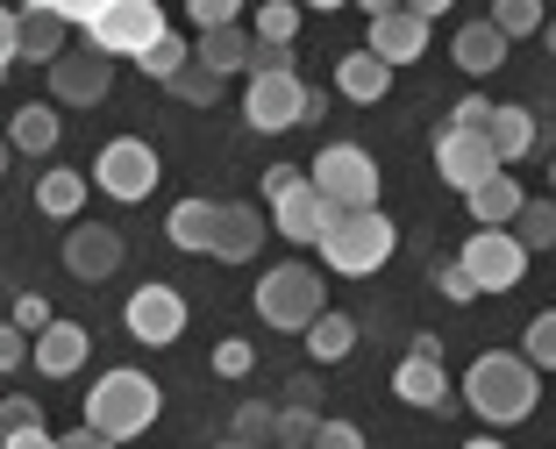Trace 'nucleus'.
<instances>
[{
  "label": "nucleus",
  "mask_w": 556,
  "mask_h": 449,
  "mask_svg": "<svg viewBox=\"0 0 556 449\" xmlns=\"http://www.w3.org/2000/svg\"><path fill=\"white\" fill-rule=\"evenodd\" d=\"M400 229L386 221V207H336L321 229V257L336 271H350V279H364V271H378L386 257H393Z\"/></svg>",
  "instance_id": "f03ea898"
},
{
  "label": "nucleus",
  "mask_w": 556,
  "mask_h": 449,
  "mask_svg": "<svg viewBox=\"0 0 556 449\" xmlns=\"http://www.w3.org/2000/svg\"><path fill=\"white\" fill-rule=\"evenodd\" d=\"M122 321H129V335L150 343V349L179 343V335H186V293H179V285H136L129 307H122Z\"/></svg>",
  "instance_id": "1a4fd4ad"
},
{
  "label": "nucleus",
  "mask_w": 556,
  "mask_h": 449,
  "mask_svg": "<svg viewBox=\"0 0 556 449\" xmlns=\"http://www.w3.org/2000/svg\"><path fill=\"white\" fill-rule=\"evenodd\" d=\"M314 428H321V399H286V407H271V442L278 449H307Z\"/></svg>",
  "instance_id": "a878e982"
},
{
  "label": "nucleus",
  "mask_w": 556,
  "mask_h": 449,
  "mask_svg": "<svg viewBox=\"0 0 556 449\" xmlns=\"http://www.w3.org/2000/svg\"><path fill=\"white\" fill-rule=\"evenodd\" d=\"M464 449H507V442H492V435H478V442H464Z\"/></svg>",
  "instance_id": "5fc2aeb1"
},
{
  "label": "nucleus",
  "mask_w": 556,
  "mask_h": 449,
  "mask_svg": "<svg viewBox=\"0 0 556 449\" xmlns=\"http://www.w3.org/2000/svg\"><path fill=\"white\" fill-rule=\"evenodd\" d=\"M193 57H200L207 72H222V79H229V72H243V65H250V36H243V22H229V29H200Z\"/></svg>",
  "instance_id": "393cba45"
},
{
  "label": "nucleus",
  "mask_w": 556,
  "mask_h": 449,
  "mask_svg": "<svg viewBox=\"0 0 556 449\" xmlns=\"http://www.w3.org/2000/svg\"><path fill=\"white\" fill-rule=\"evenodd\" d=\"M22 8H50V0H22Z\"/></svg>",
  "instance_id": "052dcab7"
},
{
  "label": "nucleus",
  "mask_w": 556,
  "mask_h": 449,
  "mask_svg": "<svg viewBox=\"0 0 556 449\" xmlns=\"http://www.w3.org/2000/svg\"><path fill=\"white\" fill-rule=\"evenodd\" d=\"M36 207H43V215H58V221H79L86 179H79V171H43V185H36Z\"/></svg>",
  "instance_id": "c85d7f7f"
},
{
  "label": "nucleus",
  "mask_w": 556,
  "mask_h": 449,
  "mask_svg": "<svg viewBox=\"0 0 556 449\" xmlns=\"http://www.w3.org/2000/svg\"><path fill=\"white\" fill-rule=\"evenodd\" d=\"M250 364H257V349H250L243 335H229V343L214 349V371H222V379H250Z\"/></svg>",
  "instance_id": "e433bc0d"
},
{
  "label": "nucleus",
  "mask_w": 556,
  "mask_h": 449,
  "mask_svg": "<svg viewBox=\"0 0 556 449\" xmlns=\"http://www.w3.org/2000/svg\"><path fill=\"white\" fill-rule=\"evenodd\" d=\"M93 179H100V193H115V200H143L150 185H157V150L136 143V136H122V143L100 150Z\"/></svg>",
  "instance_id": "9d476101"
},
{
  "label": "nucleus",
  "mask_w": 556,
  "mask_h": 449,
  "mask_svg": "<svg viewBox=\"0 0 556 449\" xmlns=\"http://www.w3.org/2000/svg\"><path fill=\"white\" fill-rule=\"evenodd\" d=\"M307 185L328 207H378V165H371V150H357V143H328L307 165Z\"/></svg>",
  "instance_id": "20e7f679"
},
{
  "label": "nucleus",
  "mask_w": 556,
  "mask_h": 449,
  "mask_svg": "<svg viewBox=\"0 0 556 449\" xmlns=\"http://www.w3.org/2000/svg\"><path fill=\"white\" fill-rule=\"evenodd\" d=\"M393 393L407 399V407H450V379H442V357H407V364L393 371Z\"/></svg>",
  "instance_id": "412c9836"
},
{
  "label": "nucleus",
  "mask_w": 556,
  "mask_h": 449,
  "mask_svg": "<svg viewBox=\"0 0 556 449\" xmlns=\"http://www.w3.org/2000/svg\"><path fill=\"white\" fill-rule=\"evenodd\" d=\"M549 179H556V165H549Z\"/></svg>",
  "instance_id": "680f3d73"
},
{
  "label": "nucleus",
  "mask_w": 556,
  "mask_h": 449,
  "mask_svg": "<svg viewBox=\"0 0 556 449\" xmlns=\"http://www.w3.org/2000/svg\"><path fill=\"white\" fill-rule=\"evenodd\" d=\"M307 449H364V428H357V421H321Z\"/></svg>",
  "instance_id": "58836bf2"
},
{
  "label": "nucleus",
  "mask_w": 556,
  "mask_h": 449,
  "mask_svg": "<svg viewBox=\"0 0 556 449\" xmlns=\"http://www.w3.org/2000/svg\"><path fill=\"white\" fill-rule=\"evenodd\" d=\"M442 293H450V299H471V279H464V265H442Z\"/></svg>",
  "instance_id": "8fccbe9b"
},
{
  "label": "nucleus",
  "mask_w": 556,
  "mask_h": 449,
  "mask_svg": "<svg viewBox=\"0 0 556 449\" xmlns=\"http://www.w3.org/2000/svg\"><path fill=\"white\" fill-rule=\"evenodd\" d=\"M115 265H122V229H108V221H72V235H65V271L72 279H108Z\"/></svg>",
  "instance_id": "4468645a"
},
{
  "label": "nucleus",
  "mask_w": 556,
  "mask_h": 449,
  "mask_svg": "<svg viewBox=\"0 0 556 449\" xmlns=\"http://www.w3.org/2000/svg\"><path fill=\"white\" fill-rule=\"evenodd\" d=\"M328 307V293H321V279H314L307 265H278V271H264V285H257V315L271 321V329H307L314 315Z\"/></svg>",
  "instance_id": "423d86ee"
},
{
  "label": "nucleus",
  "mask_w": 556,
  "mask_h": 449,
  "mask_svg": "<svg viewBox=\"0 0 556 449\" xmlns=\"http://www.w3.org/2000/svg\"><path fill=\"white\" fill-rule=\"evenodd\" d=\"M15 428H43V407L36 399H0V435H15Z\"/></svg>",
  "instance_id": "4c0bfd02"
},
{
  "label": "nucleus",
  "mask_w": 556,
  "mask_h": 449,
  "mask_svg": "<svg viewBox=\"0 0 556 449\" xmlns=\"http://www.w3.org/2000/svg\"><path fill=\"white\" fill-rule=\"evenodd\" d=\"M457 65L471 72V79L500 72V65H507V36L492 29V22H464V29H457Z\"/></svg>",
  "instance_id": "5701e85b"
},
{
  "label": "nucleus",
  "mask_w": 556,
  "mask_h": 449,
  "mask_svg": "<svg viewBox=\"0 0 556 449\" xmlns=\"http://www.w3.org/2000/svg\"><path fill=\"white\" fill-rule=\"evenodd\" d=\"M243 72H293V50L286 43H264V36H250V65Z\"/></svg>",
  "instance_id": "ea45409f"
},
{
  "label": "nucleus",
  "mask_w": 556,
  "mask_h": 449,
  "mask_svg": "<svg viewBox=\"0 0 556 449\" xmlns=\"http://www.w3.org/2000/svg\"><path fill=\"white\" fill-rule=\"evenodd\" d=\"M8 150H22V157H50V150H58V115H50L43 100L15 107V121H8Z\"/></svg>",
  "instance_id": "b1692460"
},
{
  "label": "nucleus",
  "mask_w": 556,
  "mask_h": 449,
  "mask_svg": "<svg viewBox=\"0 0 556 449\" xmlns=\"http://www.w3.org/2000/svg\"><path fill=\"white\" fill-rule=\"evenodd\" d=\"M378 57V65H414L428 50V22L407 15V8H386V15H371V43H364Z\"/></svg>",
  "instance_id": "2eb2a0df"
},
{
  "label": "nucleus",
  "mask_w": 556,
  "mask_h": 449,
  "mask_svg": "<svg viewBox=\"0 0 556 449\" xmlns=\"http://www.w3.org/2000/svg\"><path fill=\"white\" fill-rule=\"evenodd\" d=\"M86 349H93V335H86L79 321H50V329H36L29 357H36V371H43V379H72V371L86 364Z\"/></svg>",
  "instance_id": "f3484780"
},
{
  "label": "nucleus",
  "mask_w": 556,
  "mask_h": 449,
  "mask_svg": "<svg viewBox=\"0 0 556 449\" xmlns=\"http://www.w3.org/2000/svg\"><path fill=\"white\" fill-rule=\"evenodd\" d=\"M50 321H58V315H50V307H43V299H36V293H22V299H15V329H22V335L50 329Z\"/></svg>",
  "instance_id": "79ce46f5"
},
{
  "label": "nucleus",
  "mask_w": 556,
  "mask_h": 449,
  "mask_svg": "<svg viewBox=\"0 0 556 449\" xmlns=\"http://www.w3.org/2000/svg\"><path fill=\"white\" fill-rule=\"evenodd\" d=\"M8 157H15V150H8V136H0V171H8Z\"/></svg>",
  "instance_id": "13d9d810"
},
{
  "label": "nucleus",
  "mask_w": 556,
  "mask_h": 449,
  "mask_svg": "<svg viewBox=\"0 0 556 449\" xmlns=\"http://www.w3.org/2000/svg\"><path fill=\"white\" fill-rule=\"evenodd\" d=\"M15 72V8H0V79Z\"/></svg>",
  "instance_id": "49530a36"
},
{
  "label": "nucleus",
  "mask_w": 556,
  "mask_h": 449,
  "mask_svg": "<svg viewBox=\"0 0 556 449\" xmlns=\"http://www.w3.org/2000/svg\"><path fill=\"white\" fill-rule=\"evenodd\" d=\"M243 115H250V129H264V136L307 121V86H300V72H250Z\"/></svg>",
  "instance_id": "6e6552de"
},
{
  "label": "nucleus",
  "mask_w": 556,
  "mask_h": 449,
  "mask_svg": "<svg viewBox=\"0 0 556 449\" xmlns=\"http://www.w3.org/2000/svg\"><path fill=\"white\" fill-rule=\"evenodd\" d=\"M457 265H464V279H471V293H507V285H521L528 249L514 243V229H471Z\"/></svg>",
  "instance_id": "0eeeda50"
},
{
  "label": "nucleus",
  "mask_w": 556,
  "mask_h": 449,
  "mask_svg": "<svg viewBox=\"0 0 556 449\" xmlns=\"http://www.w3.org/2000/svg\"><path fill=\"white\" fill-rule=\"evenodd\" d=\"M464 399H471V414H485L492 428H514V421L535 414L542 379H535V364H528L521 349H485L471 364V379H464Z\"/></svg>",
  "instance_id": "f257e3e1"
},
{
  "label": "nucleus",
  "mask_w": 556,
  "mask_h": 449,
  "mask_svg": "<svg viewBox=\"0 0 556 449\" xmlns=\"http://www.w3.org/2000/svg\"><path fill=\"white\" fill-rule=\"evenodd\" d=\"M293 29H300V0H271V8L257 15V36H264V43H286Z\"/></svg>",
  "instance_id": "c9c22d12"
},
{
  "label": "nucleus",
  "mask_w": 556,
  "mask_h": 449,
  "mask_svg": "<svg viewBox=\"0 0 556 449\" xmlns=\"http://www.w3.org/2000/svg\"><path fill=\"white\" fill-rule=\"evenodd\" d=\"M214 449H257V442H236V435H229V442H214Z\"/></svg>",
  "instance_id": "4d7b16f0"
},
{
  "label": "nucleus",
  "mask_w": 556,
  "mask_h": 449,
  "mask_svg": "<svg viewBox=\"0 0 556 449\" xmlns=\"http://www.w3.org/2000/svg\"><path fill=\"white\" fill-rule=\"evenodd\" d=\"M435 171L457 185V193H471L478 179H492V171H507V165L492 157L485 129H442V136H435Z\"/></svg>",
  "instance_id": "9b49d317"
},
{
  "label": "nucleus",
  "mask_w": 556,
  "mask_h": 449,
  "mask_svg": "<svg viewBox=\"0 0 556 449\" xmlns=\"http://www.w3.org/2000/svg\"><path fill=\"white\" fill-rule=\"evenodd\" d=\"M328 215H336V207H328V200L314 193L307 179H300V185H286V193L271 200V229H278V235H293V243H321Z\"/></svg>",
  "instance_id": "dca6fc26"
},
{
  "label": "nucleus",
  "mask_w": 556,
  "mask_h": 449,
  "mask_svg": "<svg viewBox=\"0 0 556 449\" xmlns=\"http://www.w3.org/2000/svg\"><path fill=\"white\" fill-rule=\"evenodd\" d=\"M464 200H471L478 229H507V221L521 215V179H514V171H492V179H478Z\"/></svg>",
  "instance_id": "aec40b11"
},
{
  "label": "nucleus",
  "mask_w": 556,
  "mask_h": 449,
  "mask_svg": "<svg viewBox=\"0 0 556 449\" xmlns=\"http://www.w3.org/2000/svg\"><path fill=\"white\" fill-rule=\"evenodd\" d=\"M86 36H93L100 57H143V43L164 36V8L157 0H108V8L86 22Z\"/></svg>",
  "instance_id": "39448f33"
},
{
  "label": "nucleus",
  "mask_w": 556,
  "mask_h": 449,
  "mask_svg": "<svg viewBox=\"0 0 556 449\" xmlns=\"http://www.w3.org/2000/svg\"><path fill=\"white\" fill-rule=\"evenodd\" d=\"M236 442H257V449H271V407H257V399H243L236 407Z\"/></svg>",
  "instance_id": "f704fd0d"
},
{
  "label": "nucleus",
  "mask_w": 556,
  "mask_h": 449,
  "mask_svg": "<svg viewBox=\"0 0 556 449\" xmlns=\"http://www.w3.org/2000/svg\"><path fill=\"white\" fill-rule=\"evenodd\" d=\"M164 86H172V93H179L186 107H214V100H222V72H207V65H200V57H186V65L172 72V79H164Z\"/></svg>",
  "instance_id": "7c9ffc66"
},
{
  "label": "nucleus",
  "mask_w": 556,
  "mask_h": 449,
  "mask_svg": "<svg viewBox=\"0 0 556 449\" xmlns=\"http://www.w3.org/2000/svg\"><path fill=\"white\" fill-rule=\"evenodd\" d=\"M485 115H492V100L471 93V100H457V107H450V129H485Z\"/></svg>",
  "instance_id": "37998d69"
},
{
  "label": "nucleus",
  "mask_w": 556,
  "mask_h": 449,
  "mask_svg": "<svg viewBox=\"0 0 556 449\" xmlns=\"http://www.w3.org/2000/svg\"><path fill=\"white\" fill-rule=\"evenodd\" d=\"M542 29H549V50H556V22H542Z\"/></svg>",
  "instance_id": "bf43d9fd"
},
{
  "label": "nucleus",
  "mask_w": 556,
  "mask_h": 449,
  "mask_svg": "<svg viewBox=\"0 0 556 449\" xmlns=\"http://www.w3.org/2000/svg\"><path fill=\"white\" fill-rule=\"evenodd\" d=\"M300 8H350V0H300Z\"/></svg>",
  "instance_id": "6e6d98bb"
},
{
  "label": "nucleus",
  "mask_w": 556,
  "mask_h": 449,
  "mask_svg": "<svg viewBox=\"0 0 556 449\" xmlns=\"http://www.w3.org/2000/svg\"><path fill=\"white\" fill-rule=\"evenodd\" d=\"M108 79H115V65H108V57H100L93 43L86 50H58V57H50V93L58 100H72V107H93L100 93H108Z\"/></svg>",
  "instance_id": "f8f14e48"
},
{
  "label": "nucleus",
  "mask_w": 556,
  "mask_h": 449,
  "mask_svg": "<svg viewBox=\"0 0 556 449\" xmlns=\"http://www.w3.org/2000/svg\"><path fill=\"white\" fill-rule=\"evenodd\" d=\"M65 50V22L50 15V8H15V65L29 57V65H50Z\"/></svg>",
  "instance_id": "6ab92c4d"
},
{
  "label": "nucleus",
  "mask_w": 556,
  "mask_h": 449,
  "mask_svg": "<svg viewBox=\"0 0 556 449\" xmlns=\"http://www.w3.org/2000/svg\"><path fill=\"white\" fill-rule=\"evenodd\" d=\"M300 179H307V171H300V165H271V171H264V193H286V185H300Z\"/></svg>",
  "instance_id": "09e8293b"
},
{
  "label": "nucleus",
  "mask_w": 556,
  "mask_h": 449,
  "mask_svg": "<svg viewBox=\"0 0 556 449\" xmlns=\"http://www.w3.org/2000/svg\"><path fill=\"white\" fill-rule=\"evenodd\" d=\"M100 8H108V0H50V15H58V22H79V29L100 15Z\"/></svg>",
  "instance_id": "a18cd8bd"
},
{
  "label": "nucleus",
  "mask_w": 556,
  "mask_h": 449,
  "mask_svg": "<svg viewBox=\"0 0 556 449\" xmlns=\"http://www.w3.org/2000/svg\"><path fill=\"white\" fill-rule=\"evenodd\" d=\"M514 243H521V249H556V200H521Z\"/></svg>",
  "instance_id": "c756f323"
},
{
  "label": "nucleus",
  "mask_w": 556,
  "mask_h": 449,
  "mask_svg": "<svg viewBox=\"0 0 556 449\" xmlns=\"http://www.w3.org/2000/svg\"><path fill=\"white\" fill-rule=\"evenodd\" d=\"M186 8H193L200 29H229V22L243 15V0H186Z\"/></svg>",
  "instance_id": "a19ab883"
},
{
  "label": "nucleus",
  "mask_w": 556,
  "mask_h": 449,
  "mask_svg": "<svg viewBox=\"0 0 556 449\" xmlns=\"http://www.w3.org/2000/svg\"><path fill=\"white\" fill-rule=\"evenodd\" d=\"M58 449H115V442H108V435H93V428H72Z\"/></svg>",
  "instance_id": "3c124183"
},
{
  "label": "nucleus",
  "mask_w": 556,
  "mask_h": 449,
  "mask_svg": "<svg viewBox=\"0 0 556 449\" xmlns=\"http://www.w3.org/2000/svg\"><path fill=\"white\" fill-rule=\"evenodd\" d=\"M386 86H393V65H378L371 50H343V57H336V93H350V100H386Z\"/></svg>",
  "instance_id": "4be33fe9"
},
{
  "label": "nucleus",
  "mask_w": 556,
  "mask_h": 449,
  "mask_svg": "<svg viewBox=\"0 0 556 449\" xmlns=\"http://www.w3.org/2000/svg\"><path fill=\"white\" fill-rule=\"evenodd\" d=\"M157 421V379L150 371H108L86 399V428L108 435V442H129Z\"/></svg>",
  "instance_id": "7ed1b4c3"
},
{
  "label": "nucleus",
  "mask_w": 556,
  "mask_h": 449,
  "mask_svg": "<svg viewBox=\"0 0 556 449\" xmlns=\"http://www.w3.org/2000/svg\"><path fill=\"white\" fill-rule=\"evenodd\" d=\"M22 357H29V335H22L15 321H0V371H15Z\"/></svg>",
  "instance_id": "c03bdc74"
},
{
  "label": "nucleus",
  "mask_w": 556,
  "mask_h": 449,
  "mask_svg": "<svg viewBox=\"0 0 556 449\" xmlns=\"http://www.w3.org/2000/svg\"><path fill=\"white\" fill-rule=\"evenodd\" d=\"M542 22H549V15H542V0H492V29H500V36H535Z\"/></svg>",
  "instance_id": "2f4dec72"
},
{
  "label": "nucleus",
  "mask_w": 556,
  "mask_h": 449,
  "mask_svg": "<svg viewBox=\"0 0 556 449\" xmlns=\"http://www.w3.org/2000/svg\"><path fill=\"white\" fill-rule=\"evenodd\" d=\"M264 235H271V221L257 215V207H214V243H207V257H222V265H250L264 249Z\"/></svg>",
  "instance_id": "ddd939ff"
},
{
  "label": "nucleus",
  "mask_w": 556,
  "mask_h": 449,
  "mask_svg": "<svg viewBox=\"0 0 556 449\" xmlns=\"http://www.w3.org/2000/svg\"><path fill=\"white\" fill-rule=\"evenodd\" d=\"M300 335H307V349L321 357V364H336V357H350V349H357V321H350V315H328V307Z\"/></svg>",
  "instance_id": "bb28decb"
},
{
  "label": "nucleus",
  "mask_w": 556,
  "mask_h": 449,
  "mask_svg": "<svg viewBox=\"0 0 556 449\" xmlns=\"http://www.w3.org/2000/svg\"><path fill=\"white\" fill-rule=\"evenodd\" d=\"M186 57H193V50H186V36H172V29H164L157 43H143V57H136V65H143L150 79H172V72L186 65Z\"/></svg>",
  "instance_id": "473e14b6"
},
{
  "label": "nucleus",
  "mask_w": 556,
  "mask_h": 449,
  "mask_svg": "<svg viewBox=\"0 0 556 449\" xmlns=\"http://www.w3.org/2000/svg\"><path fill=\"white\" fill-rule=\"evenodd\" d=\"M164 235H172L179 249H207L214 243V200H179L172 221H164Z\"/></svg>",
  "instance_id": "cd10ccee"
},
{
  "label": "nucleus",
  "mask_w": 556,
  "mask_h": 449,
  "mask_svg": "<svg viewBox=\"0 0 556 449\" xmlns=\"http://www.w3.org/2000/svg\"><path fill=\"white\" fill-rule=\"evenodd\" d=\"M485 143L500 165H514V157H528V150L542 143V115H528V107H492L485 115Z\"/></svg>",
  "instance_id": "a211bd4d"
},
{
  "label": "nucleus",
  "mask_w": 556,
  "mask_h": 449,
  "mask_svg": "<svg viewBox=\"0 0 556 449\" xmlns=\"http://www.w3.org/2000/svg\"><path fill=\"white\" fill-rule=\"evenodd\" d=\"M364 15H386V8H400V0H357Z\"/></svg>",
  "instance_id": "864d4df0"
},
{
  "label": "nucleus",
  "mask_w": 556,
  "mask_h": 449,
  "mask_svg": "<svg viewBox=\"0 0 556 449\" xmlns=\"http://www.w3.org/2000/svg\"><path fill=\"white\" fill-rule=\"evenodd\" d=\"M521 357H528V364H535V371H556V315H535V321H528V335H521Z\"/></svg>",
  "instance_id": "72a5a7b5"
},
{
  "label": "nucleus",
  "mask_w": 556,
  "mask_h": 449,
  "mask_svg": "<svg viewBox=\"0 0 556 449\" xmlns=\"http://www.w3.org/2000/svg\"><path fill=\"white\" fill-rule=\"evenodd\" d=\"M400 8H407V15H421V22H435L442 8H450V0H400Z\"/></svg>",
  "instance_id": "603ef678"
},
{
  "label": "nucleus",
  "mask_w": 556,
  "mask_h": 449,
  "mask_svg": "<svg viewBox=\"0 0 556 449\" xmlns=\"http://www.w3.org/2000/svg\"><path fill=\"white\" fill-rule=\"evenodd\" d=\"M0 449H58V435H43V428H15V435H0Z\"/></svg>",
  "instance_id": "de8ad7c7"
}]
</instances>
